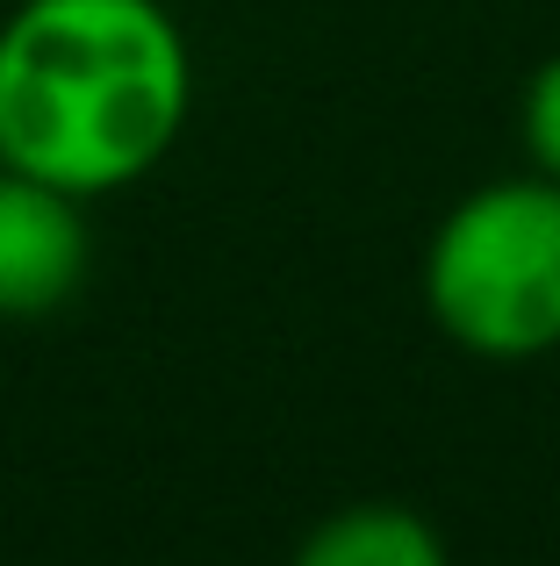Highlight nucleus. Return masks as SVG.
Returning <instances> with one entry per match:
<instances>
[{
	"label": "nucleus",
	"mask_w": 560,
	"mask_h": 566,
	"mask_svg": "<svg viewBox=\"0 0 560 566\" xmlns=\"http://www.w3.org/2000/svg\"><path fill=\"white\" fill-rule=\"evenodd\" d=\"M94 273L86 201L0 166V323L58 316Z\"/></svg>",
	"instance_id": "nucleus-3"
},
{
	"label": "nucleus",
	"mask_w": 560,
	"mask_h": 566,
	"mask_svg": "<svg viewBox=\"0 0 560 566\" xmlns=\"http://www.w3.org/2000/svg\"><path fill=\"white\" fill-rule=\"evenodd\" d=\"M424 316L489 366L560 352V180L504 172L460 193L424 244Z\"/></svg>",
	"instance_id": "nucleus-2"
},
{
	"label": "nucleus",
	"mask_w": 560,
	"mask_h": 566,
	"mask_svg": "<svg viewBox=\"0 0 560 566\" xmlns=\"http://www.w3.org/2000/svg\"><path fill=\"white\" fill-rule=\"evenodd\" d=\"M288 566H453L446 538L432 516H417L409 502H352L331 510Z\"/></svg>",
	"instance_id": "nucleus-4"
},
{
	"label": "nucleus",
	"mask_w": 560,
	"mask_h": 566,
	"mask_svg": "<svg viewBox=\"0 0 560 566\" xmlns=\"http://www.w3.org/2000/svg\"><path fill=\"white\" fill-rule=\"evenodd\" d=\"M195 115L166 0H14L0 22V166L80 201L152 180Z\"/></svg>",
	"instance_id": "nucleus-1"
},
{
	"label": "nucleus",
	"mask_w": 560,
	"mask_h": 566,
	"mask_svg": "<svg viewBox=\"0 0 560 566\" xmlns=\"http://www.w3.org/2000/svg\"><path fill=\"white\" fill-rule=\"evenodd\" d=\"M518 144L532 158V172L560 180V51L525 80V101H518Z\"/></svg>",
	"instance_id": "nucleus-5"
}]
</instances>
